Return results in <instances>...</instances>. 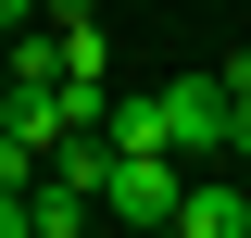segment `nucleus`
Segmentation results:
<instances>
[{
	"instance_id": "1",
	"label": "nucleus",
	"mask_w": 251,
	"mask_h": 238,
	"mask_svg": "<svg viewBox=\"0 0 251 238\" xmlns=\"http://www.w3.org/2000/svg\"><path fill=\"white\" fill-rule=\"evenodd\" d=\"M188 176H176V150H113V188H100V213H126V226H176Z\"/></svg>"
},
{
	"instance_id": "5",
	"label": "nucleus",
	"mask_w": 251,
	"mask_h": 238,
	"mask_svg": "<svg viewBox=\"0 0 251 238\" xmlns=\"http://www.w3.org/2000/svg\"><path fill=\"white\" fill-rule=\"evenodd\" d=\"M13 25H38V0H0V38H13Z\"/></svg>"
},
{
	"instance_id": "6",
	"label": "nucleus",
	"mask_w": 251,
	"mask_h": 238,
	"mask_svg": "<svg viewBox=\"0 0 251 238\" xmlns=\"http://www.w3.org/2000/svg\"><path fill=\"white\" fill-rule=\"evenodd\" d=\"M0 75H13V38H0Z\"/></svg>"
},
{
	"instance_id": "4",
	"label": "nucleus",
	"mask_w": 251,
	"mask_h": 238,
	"mask_svg": "<svg viewBox=\"0 0 251 238\" xmlns=\"http://www.w3.org/2000/svg\"><path fill=\"white\" fill-rule=\"evenodd\" d=\"M0 188H38V150L13 138V125H0Z\"/></svg>"
},
{
	"instance_id": "3",
	"label": "nucleus",
	"mask_w": 251,
	"mask_h": 238,
	"mask_svg": "<svg viewBox=\"0 0 251 238\" xmlns=\"http://www.w3.org/2000/svg\"><path fill=\"white\" fill-rule=\"evenodd\" d=\"M176 238H251V188H239V176H188Z\"/></svg>"
},
{
	"instance_id": "2",
	"label": "nucleus",
	"mask_w": 251,
	"mask_h": 238,
	"mask_svg": "<svg viewBox=\"0 0 251 238\" xmlns=\"http://www.w3.org/2000/svg\"><path fill=\"white\" fill-rule=\"evenodd\" d=\"M163 150L176 163L226 150V75H163Z\"/></svg>"
}]
</instances>
